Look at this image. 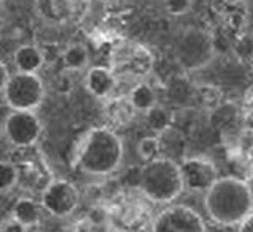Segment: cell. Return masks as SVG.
Instances as JSON below:
<instances>
[{
	"label": "cell",
	"instance_id": "8992f818",
	"mask_svg": "<svg viewBox=\"0 0 253 232\" xmlns=\"http://www.w3.org/2000/svg\"><path fill=\"white\" fill-rule=\"evenodd\" d=\"M43 126L34 111H11L3 123L6 141L13 147H32L40 139Z\"/></svg>",
	"mask_w": 253,
	"mask_h": 232
},
{
	"label": "cell",
	"instance_id": "e0dca14e",
	"mask_svg": "<svg viewBox=\"0 0 253 232\" xmlns=\"http://www.w3.org/2000/svg\"><path fill=\"white\" fill-rule=\"evenodd\" d=\"M147 125L152 131L155 133H163L169 128L171 125V113L163 106H154L150 111L146 113Z\"/></svg>",
	"mask_w": 253,
	"mask_h": 232
},
{
	"label": "cell",
	"instance_id": "52a82bcc",
	"mask_svg": "<svg viewBox=\"0 0 253 232\" xmlns=\"http://www.w3.org/2000/svg\"><path fill=\"white\" fill-rule=\"evenodd\" d=\"M42 204L43 210L55 218L70 217L76 210L79 204V191L68 180H52L42 191Z\"/></svg>",
	"mask_w": 253,
	"mask_h": 232
},
{
	"label": "cell",
	"instance_id": "ba28073f",
	"mask_svg": "<svg viewBox=\"0 0 253 232\" xmlns=\"http://www.w3.org/2000/svg\"><path fill=\"white\" fill-rule=\"evenodd\" d=\"M184 188L193 193H208L218 180L217 167L211 159L203 156L185 158L179 164Z\"/></svg>",
	"mask_w": 253,
	"mask_h": 232
},
{
	"label": "cell",
	"instance_id": "44dd1931",
	"mask_svg": "<svg viewBox=\"0 0 253 232\" xmlns=\"http://www.w3.org/2000/svg\"><path fill=\"white\" fill-rule=\"evenodd\" d=\"M0 232H27V228L19 225L18 221H14L13 218L5 221L3 225H0Z\"/></svg>",
	"mask_w": 253,
	"mask_h": 232
},
{
	"label": "cell",
	"instance_id": "5bb4252c",
	"mask_svg": "<svg viewBox=\"0 0 253 232\" xmlns=\"http://www.w3.org/2000/svg\"><path fill=\"white\" fill-rule=\"evenodd\" d=\"M42 210H43L42 204H38L34 199L19 197L13 205L11 218L29 229L40 223V220H42Z\"/></svg>",
	"mask_w": 253,
	"mask_h": 232
},
{
	"label": "cell",
	"instance_id": "ac0fdd59",
	"mask_svg": "<svg viewBox=\"0 0 253 232\" xmlns=\"http://www.w3.org/2000/svg\"><path fill=\"white\" fill-rule=\"evenodd\" d=\"M138 155L141 159H144V161H152V159H157L160 158V154H162V144H160V139L155 138V136H147V138H142L139 142H138Z\"/></svg>",
	"mask_w": 253,
	"mask_h": 232
},
{
	"label": "cell",
	"instance_id": "7402d4cb",
	"mask_svg": "<svg viewBox=\"0 0 253 232\" xmlns=\"http://www.w3.org/2000/svg\"><path fill=\"white\" fill-rule=\"evenodd\" d=\"M10 77L11 75L8 73V68L5 63L0 62V93H3L5 92V87L8 84V81H10Z\"/></svg>",
	"mask_w": 253,
	"mask_h": 232
},
{
	"label": "cell",
	"instance_id": "7c38bea8",
	"mask_svg": "<svg viewBox=\"0 0 253 232\" xmlns=\"http://www.w3.org/2000/svg\"><path fill=\"white\" fill-rule=\"evenodd\" d=\"M117 85V77L113 70L106 67H92L85 75V87L97 98H108Z\"/></svg>",
	"mask_w": 253,
	"mask_h": 232
},
{
	"label": "cell",
	"instance_id": "4fadbf2b",
	"mask_svg": "<svg viewBox=\"0 0 253 232\" xmlns=\"http://www.w3.org/2000/svg\"><path fill=\"white\" fill-rule=\"evenodd\" d=\"M13 60H14V67L18 68L19 73L37 75V71L44 63V55L42 49H38L34 44H22L16 49Z\"/></svg>",
	"mask_w": 253,
	"mask_h": 232
},
{
	"label": "cell",
	"instance_id": "3957f363",
	"mask_svg": "<svg viewBox=\"0 0 253 232\" xmlns=\"http://www.w3.org/2000/svg\"><path fill=\"white\" fill-rule=\"evenodd\" d=\"M139 190L152 202L166 204L174 201L185 190L179 164L168 158H157L146 163L139 175Z\"/></svg>",
	"mask_w": 253,
	"mask_h": 232
},
{
	"label": "cell",
	"instance_id": "5b68a950",
	"mask_svg": "<svg viewBox=\"0 0 253 232\" xmlns=\"http://www.w3.org/2000/svg\"><path fill=\"white\" fill-rule=\"evenodd\" d=\"M3 97L11 111H35L44 98V85L37 75L18 71L8 81Z\"/></svg>",
	"mask_w": 253,
	"mask_h": 232
},
{
	"label": "cell",
	"instance_id": "9a60e30c",
	"mask_svg": "<svg viewBox=\"0 0 253 232\" xmlns=\"http://www.w3.org/2000/svg\"><path fill=\"white\" fill-rule=\"evenodd\" d=\"M128 101L136 113L146 114L147 111L157 106V93L147 82L142 81L139 84L133 85V89L130 90V95H128Z\"/></svg>",
	"mask_w": 253,
	"mask_h": 232
},
{
	"label": "cell",
	"instance_id": "6da1fadb",
	"mask_svg": "<svg viewBox=\"0 0 253 232\" xmlns=\"http://www.w3.org/2000/svg\"><path fill=\"white\" fill-rule=\"evenodd\" d=\"M209 217L223 226L241 225L253 212V193L247 182L236 177H221L204 196Z\"/></svg>",
	"mask_w": 253,
	"mask_h": 232
},
{
	"label": "cell",
	"instance_id": "30bf717a",
	"mask_svg": "<svg viewBox=\"0 0 253 232\" xmlns=\"http://www.w3.org/2000/svg\"><path fill=\"white\" fill-rule=\"evenodd\" d=\"M152 63V55L146 47L139 44H128L124 47L122 55L119 57V73L139 84L150 73Z\"/></svg>",
	"mask_w": 253,
	"mask_h": 232
},
{
	"label": "cell",
	"instance_id": "d4e9b609",
	"mask_svg": "<svg viewBox=\"0 0 253 232\" xmlns=\"http://www.w3.org/2000/svg\"><path fill=\"white\" fill-rule=\"evenodd\" d=\"M252 193H253V188H252Z\"/></svg>",
	"mask_w": 253,
	"mask_h": 232
},
{
	"label": "cell",
	"instance_id": "cb8c5ba5",
	"mask_svg": "<svg viewBox=\"0 0 253 232\" xmlns=\"http://www.w3.org/2000/svg\"><path fill=\"white\" fill-rule=\"evenodd\" d=\"M242 122H244V126H245V128H249V130L253 131V109L249 111V113L244 116Z\"/></svg>",
	"mask_w": 253,
	"mask_h": 232
},
{
	"label": "cell",
	"instance_id": "d6986e66",
	"mask_svg": "<svg viewBox=\"0 0 253 232\" xmlns=\"http://www.w3.org/2000/svg\"><path fill=\"white\" fill-rule=\"evenodd\" d=\"M19 180V171L10 161H0V193L16 187Z\"/></svg>",
	"mask_w": 253,
	"mask_h": 232
},
{
	"label": "cell",
	"instance_id": "603a6c76",
	"mask_svg": "<svg viewBox=\"0 0 253 232\" xmlns=\"http://www.w3.org/2000/svg\"><path fill=\"white\" fill-rule=\"evenodd\" d=\"M237 232H253V212L241 223L239 231H237Z\"/></svg>",
	"mask_w": 253,
	"mask_h": 232
},
{
	"label": "cell",
	"instance_id": "277c9868",
	"mask_svg": "<svg viewBox=\"0 0 253 232\" xmlns=\"http://www.w3.org/2000/svg\"><path fill=\"white\" fill-rule=\"evenodd\" d=\"M176 60L185 71H198L208 67L215 55V39L203 29H187L176 43Z\"/></svg>",
	"mask_w": 253,
	"mask_h": 232
},
{
	"label": "cell",
	"instance_id": "2e32d148",
	"mask_svg": "<svg viewBox=\"0 0 253 232\" xmlns=\"http://www.w3.org/2000/svg\"><path fill=\"white\" fill-rule=\"evenodd\" d=\"M62 62L68 70L79 71L84 70L89 63V51L87 47L81 43H73L70 44L62 54Z\"/></svg>",
	"mask_w": 253,
	"mask_h": 232
},
{
	"label": "cell",
	"instance_id": "7a4b0ae2",
	"mask_svg": "<svg viewBox=\"0 0 253 232\" xmlns=\"http://www.w3.org/2000/svg\"><path fill=\"white\" fill-rule=\"evenodd\" d=\"M124 158V144L108 128H93L85 134L76 155V164L89 175H109L119 169Z\"/></svg>",
	"mask_w": 253,
	"mask_h": 232
},
{
	"label": "cell",
	"instance_id": "8fae6325",
	"mask_svg": "<svg viewBox=\"0 0 253 232\" xmlns=\"http://www.w3.org/2000/svg\"><path fill=\"white\" fill-rule=\"evenodd\" d=\"M89 3L90 0H38L40 11L52 21L79 18L87 11Z\"/></svg>",
	"mask_w": 253,
	"mask_h": 232
},
{
	"label": "cell",
	"instance_id": "9c48e42d",
	"mask_svg": "<svg viewBox=\"0 0 253 232\" xmlns=\"http://www.w3.org/2000/svg\"><path fill=\"white\" fill-rule=\"evenodd\" d=\"M152 232H206L200 213L185 205H174L155 218Z\"/></svg>",
	"mask_w": 253,
	"mask_h": 232
},
{
	"label": "cell",
	"instance_id": "ffe728a7",
	"mask_svg": "<svg viewBox=\"0 0 253 232\" xmlns=\"http://www.w3.org/2000/svg\"><path fill=\"white\" fill-rule=\"evenodd\" d=\"M165 8L172 16H182L192 8V0H165Z\"/></svg>",
	"mask_w": 253,
	"mask_h": 232
}]
</instances>
